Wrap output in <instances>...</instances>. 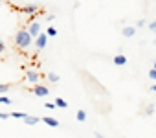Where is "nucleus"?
<instances>
[{
    "mask_svg": "<svg viewBox=\"0 0 156 138\" xmlns=\"http://www.w3.org/2000/svg\"><path fill=\"white\" fill-rule=\"evenodd\" d=\"M15 44H17L19 48H22V50H26V48H30V46L33 44V39L30 37V33H28L26 30H20V31H17V35H15Z\"/></svg>",
    "mask_w": 156,
    "mask_h": 138,
    "instance_id": "1",
    "label": "nucleus"
},
{
    "mask_svg": "<svg viewBox=\"0 0 156 138\" xmlns=\"http://www.w3.org/2000/svg\"><path fill=\"white\" fill-rule=\"evenodd\" d=\"M143 24H145V20H143V19H140V20L136 22V26H143Z\"/></svg>",
    "mask_w": 156,
    "mask_h": 138,
    "instance_id": "24",
    "label": "nucleus"
},
{
    "mask_svg": "<svg viewBox=\"0 0 156 138\" xmlns=\"http://www.w3.org/2000/svg\"><path fill=\"white\" fill-rule=\"evenodd\" d=\"M24 116H26V112H19V111H15V112L9 114V118H22V120H24Z\"/></svg>",
    "mask_w": 156,
    "mask_h": 138,
    "instance_id": "14",
    "label": "nucleus"
},
{
    "mask_svg": "<svg viewBox=\"0 0 156 138\" xmlns=\"http://www.w3.org/2000/svg\"><path fill=\"white\" fill-rule=\"evenodd\" d=\"M114 64H118V66H123V64H127V57H125L123 53H118V55L114 57Z\"/></svg>",
    "mask_w": 156,
    "mask_h": 138,
    "instance_id": "8",
    "label": "nucleus"
},
{
    "mask_svg": "<svg viewBox=\"0 0 156 138\" xmlns=\"http://www.w3.org/2000/svg\"><path fill=\"white\" fill-rule=\"evenodd\" d=\"M75 118H77V122H85L87 120V111L79 109V111H77V114H75Z\"/></svg>",
    "mask_w": 156,
    "mask_h": 138,
    "instance_id": "11",
    "label": "nucleus"
},
{
    "mask_svg": "<svg viewBox=\"0 0 156 138\" xmlns=\"http://www.w3.org/2000/svg\"><path fill=\"white\" fill-rule=\"evenodd\" d=\"M0 103H6V105H9V103H11V100H9V98H6V96H0Z\"/></svg>",
    "mask_w": 156,
    "mask_h": 138,
    "instance_id": "17",
    "label": "nucleus"
},
{
    "mask_svg": "<svg viewBox=\"0 0 156 138\" xmlns=\"http://www.w3.org/2000/svg\"><path fill=\"white\" fill-rule=\"evenodd\" d=\"M9 90V85H4V83H0V96H2V94H6Z\"/></svg>",
    "mask_w": 156,
    "mask_h": 138,
    "instance_id": "15",
    "label": "nucleus"
},
{
    "mask_svg": "<svg viewBox=\"0 0 156 138\" xmlns=\"http://www.w3.org/2000/svg\"><path fill=\"white\" fill-rule=\"evenodd\" d=\"M44 107H46V109H55V105H53V103H50V101H48V103H44Z\"/></svg>",
    "mask_w": 156,
    "mask_h": 138,
    "instance_id": "23",
    "label": "nucleus"
},
{
    "mask_svg": "<svg viewBox=\"0 0 156 138\" xmlns=\"http://www.w3.org/2000/svg\"><path fill=\"white\" fill-rule=\"evenodd\" d=\"M121 33H123V37H132V35L136 33V28H134V26H125Z\"/></svg>",
    "mask_w": 156,
    "mask_h": 138,
    "instance_id": "9",
    "label": "nucleus"
},
{
    "mask_svg": "<svg viewBox=\"0 0 156 138\" xmlns=\"http://www.w3.org/2000/svg\"><path fill=\"white\" fill-rule=\"evenodd\" d=\"M4 50H6V44H4V41H2V39H0V53H2Z\"/></svg>",
    "mask_w": 156,
    "mask_h": 138,
    "instance_id": "21",
    "label": "nucleus"
},
{
    "mask_svg": "<svg viewBox=\"0 0 156 138\" xmlns=\"http://www.w3.org/2000/svg\"><path fill=\"white\" fill-rule=\"evenodd\" d=\"M152 90H154V92H156V85H154V87H152Z\"/></svg>",
    "mask_w": 156,
    "mask_h": 138,
    "instance_id": "27",
    "label": "nucleus"
},
{
    "mask_svg": "<svg viewBox=\"0 0 156 138\" xmlns=\"http://www.w3.org/2000/svg\"><path fill=\"white\" fill-rule=\"evenodd\" d=\"M39 122H41V118H37V116H30V114L24 116V123H26V125H35V123H39Z\"/></svg>",
    "mask_w": 156,
    "mask_h": 138,
    "instance_id": "7",
    "label": "nucleus"
},
{
    "mask_svg": "<svg viewBox=\"0 0 156 138\" xmlns=\"http://www.w3.org/2000/svg\"><path fill=\"white\" fill-rule=\"evenodd\" d=\"M145 112H147V114H152V112H154V105H149V107H147V111H145Z\"/></svg>",
    "mask_w": 156,
    "mask_h": 138,
    "instance_id": "19",
    "label": "nucleus"
},
{
    "mask_svg": "<svg viewBox=\"0 0 156 138\" xmlns=\"http://www.w3.org/2000/svg\"><path fill=\"white\" fill-rule=\"evenodd\" d=\"M22 11L28 13V15H33V13L39 11V6L37 4H26V6H22Z\"/></svg>",
    "mask_w": 156,
    "mask_h": 138,
    "instance_id": "6",
    "label": "nucleus"
},
{
    "mask_svg": "<svg viewBox=\"0 0 156 138\" xmlns=\"http://www.w3.org/2000/svg\"><path fill=\"white\" fill-rule=\"evenodd\" d=\"M152 70H156V61H154V68H152Z\"/></svg>",
    "mask_w": 156,
    "mask_h": 138,
    "instance_id": "26",
    "label": "nucleus"
},
{
    "mask_svg": "<svg viewBox=\"0 0 156 138\" xmlns=\"http://www.w3.org/2000/svg\"><path fill=\"white\" fill-rule=\"evenodd\" d=\"M46 35H48V37H55V35H57V30H55V28H48V30H46Z\"/></svg>",
    "mask_w": 156,
    "mask_h": 138,
    "instance_id": "16",
    "label": "nucleus"
},
{
    "mask_svg": "<svg viewBox=\"0 0 156 138\" xmlns=\"http://www.w3.org/2000/svg\"><path fill=\"white\" fill-rule=\"evenodd\" d=\"M33 42H35V46H37L39 50H42V48L46 46V42H48V35H46L44 31H41V35H39V37H37Z\"/></svg>",
    "mask_w": 156,
    "mask_h": 138,
    "instance_id": "3",
    "label": "nucleus"
},
{
    "mask_svg": "<svg viewBox=\"0 0 156 138\" xmlns=\"http://www.w3.org/2000/svg\"><path fill=\"white\" fill-rule=\"evenodd\" d=\"M149 28H151V31H154V33H156V20H152V22L149 24Z\"/></svg>",
    "mask_w": 156,
    "mask_h": 138,
    "instance_id": "18",
    "label": "nucleus"
},
{
    "mask_svg": "<svg viewBox=\"0 0 156 138\" xmlns=\"http://www.w3.org/2000/svg\"><path fill=\"white\" fill-rule=\"evenodd\" d=\"M46 20H48V22H53V20H55V15H48Z\"/></svg>",
    "mask_w": 156,
    "mask_h": 138,
    "instance_id": "22",
    "label": "nucleus"
},
{
    "mask_svg": "<svg viewBox=\"0 0 156 138\" xmlns=\"http://www.w3.org/2000/svg\"><path fill=\"white\" fill-rule=\"evenodd\" d=\"M8 118H9L8 112H0V120H8Z\"/></svg>",
    "mask_w": 156,
    "mask_h": 138,
    "instance_id": "20",
    "label": "nucleus"
},
{
    "mask_svg": "<svg viewBox=\"0 0 156 138\" xmlns=\"http://www.w3.org/2000/svg\"><path fill=\"white\" fill-rule=\"evenodd\" d=\"M53 105H55V107H59V109H66V107H68V103H66V101H64L62 98H57Z\"/></svg>",
    "mask_w": 156,
    "mask_h": 138,
    "instance_id": "12",
    "label": "nucleus"
},
{
    "mask_svg": "<svg viewBox=\"0 0 156 138\" xmlns=\"http://www.w3.org/2000/svg\"><path fill=\"white\" fill-rule=\"evenodd\" d=\"M26 79H28L30 83H39L41 74H39V72H35V70H28V72H26Z\"/></svg>",
    "mask_w": 156,
    "mask_h": 138,
    "instance_id": "4",
    "label": "nucleus"
},
{
    "mask_svg": "<svg viewBox=\"0 0 156 138\" xmlns=\"http://www.w3.org/2000/svg\"><path fill=\"white\" fill-rule=\"evenodd\" d=\"M46 78H48V79H50V81H51V83H57V81H59V79H61V78H59V76H57V74H55V72H50V74H48V76H46Z\"/></svg>",
    "mask_w": 156,
    "mask_h": 138,
    "instance_id": "13",
    "label": "nucleus"
},
{
    "mask_svg": "<svg viewBox=\"0 0 156 138\" xmlns=\"http://www.w3.org/2000/svg\"><path fill=\"white\" fill-rule=\"evenodd\" d=\"M41 30H42V28H41V22H37V20H31L26 31H28V33H30V37H31V39L35 41V39H37V37L41 35Z\"/></svg>",
    "mask_w": 156,
    "mask_h": 138,
    "instance_id": "2",
    "label": "nucleus"
},
{
    "mask_svg": "<svg viewBox=\"0 0 156 138\" xmlns=\"http://www.w3.org/2000/svg\"><path fill=\"white\" fill-rule=\"evenodd\" d=\"M96 138H103V134L101 133H96Z\"/></svg>",
    "mask_w": 156,
    "mask_h": 138,
    "instance_id": "25",
    "label": "nucleus"
},
{
    "mask_svg": "<svg viewBox=\"0 0 156 138\" xmlns=\"http://www.w3.org/2000/svg\"><path fill=\"white\" fill-rule=\"evenodd\" d=\"M33 92H35V96H48L50 94V90H48V87H44V85H37L35 89H33Z\"/></svg>",
    "mask_w": 156,
    "mask_h": 138,
    "instance_id": "5",
    "label": "nucleus"
},
{
    "mask_svg": "<svg viewBox=\"0 0 156 138\" xmlns=\"http://www.w3.org/2000/svg\"><path fill=\"white\" fill-rule=\"evenodd\" d=\"M42 122H44L46 125H50V127H59V120H55V118L46 116V118H42Z\"/></svg>",
    "mask_w": 156,
    "mask_h": 138,
    "instance_id": "10",
    "label": "nucleus"
}]
</instances>
